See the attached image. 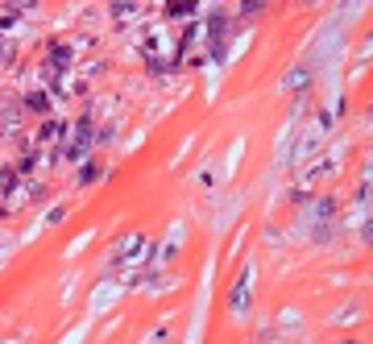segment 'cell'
<instances>
[{
    "instance_id": "1",
    "label": "cell",
    "mask_w": 373,
    "mask_h": 344,
    "mask_svg": "<svg viewBox=\"0 0 373 344\" xmlns=\"http://www.w3.org/2000/svg\"><path fill=\"white\" fill-rule=\"evenodd\" d=\"M92 145H95V121H92V112H83L75 121V129H71V141H62V150H58L54 162H79Z\"/></svg>"
},
{
    "instance_id": "2",
    "label": "cell",
    "mask_w": 373,
    "mask_h": 344,
    "mask_svg": "<svg viewBox=\"0 0 373 344\" xmlns=\"http://www.w3.org/2000/svg\"><path fill=\"white\" fill-rule=\"evenodd\" d=\"M253 282H257V265L253 261H245L240 265V274H236L233 291H229V315H249V303H253Z\"/></svg>"
},
{
    "instance_id": "3",
    "label": "cell",
    "mask_w": 373,
    "mask_h": 344,
    "mask_svg": "<svg viewBox=\"0 0 373 344\" xmlns=\"http://www.w3.org/2000/svg\"><path fill=\"white\" fill-rule=\"evenodd\" d=\"M141 253H145V237H141V232L121 237V245L112 249V270H116V265H125V261H137Z\"/></svg>"
},
{
    "instance_id": "4",
    "label": "cell",
    "mask_w": 373,
    "mask_h": 344,
    "mask_svg": "<svg viewBox=\"0 0 373 344\" xmlns=\"http://www.w3.org/2000/svg\"><path fill=\"white\" fill-rule=\"evenodd\" d=\"M21 104L17 100H4L0 104V137H21Z\"/></svg>"
},
{
    "instance_id": "5",
    "label": "cell",
    "mask_w": 373,
    "mask_h": 344,
    "mask_svg": "<svg viewBox=\"0 0 373 344\" xmlns=\"http://www.w3.org/2000/svg\"><path fill=\"white\" fill-rule=\"evenodd\" d=\"M336 220V199L324 195V199H316V241H327V224Z\"/></svg>"
},
{
    "instance_id": "6",
    "label": "cell",
    "mask_w": 373,
    "mask_h": 344,
    "mask_svg": "<svg viewBox=\"0 0 373 344\" xmlns=\"http://www.w3.org/2000/svg\"><path fill=\"white\" fill-rule=\"evenodd\" d=\"M71 62H75V50H71L67 42H54V46H50L46 67H54V71H62V75H67V71H71Z\"/></svg>"
},
{
    "instance_id": "7",
    "label": "cell",
    "mask_w": 373,
    "mask_h": 344,
    "mask_svg": "<svg viewBox=\"0 0 373 344\" xmlns=\"http://www.w3.org/2000/svg\"><path fill=\"white\" fill-rule=\"evenodd\" d=\"M50 104H54V95H50L46 87H34V91H29V95L21 100V108H25V112H38V117H46Z\"/></svg>"
},
{
    "instance_id": "8",
    "label": "cell",
    "mask_w": 373,
    "mask_h": 344,
    "mask_svg": "<svg viewBox=\"0 0 373 344\" xmlns=\"http://www.w3.org/2000/svg\"><path fill=\"white\" fill-rule=\"evenodd\" d=\"M199 13V0H166V17L170 21H191Z\"/></svg>"
},
{
    "instance_id": "9",
    "label": "cell",
    "mask_w": 373,
    "mask_h": 344,
    "mask_svg": "<svg viewBox=\"0 0 373 344\" xmlns=\"http://www.w3.org/2000/svg\"><path fill=\"white\" fill-rule=\"evenodd\" d=\"M137 0H112V8H108V13H112V21H116V25H125V21H129V17H137Z\"/></svg>"
},
{
    "instance_id": "10",
    "label": "cell",
    "mask_w": 373,
    "mask_h": 344,
    "mask_svg": "<svg viewBox=\"0 0 373 344\" xmlns=\"http://www.w3.org/2000/svg\"><path fill=\"white\" fill-rule=\"evenodd\" d=\"M58 133H62V125H58V121H46V125H42V129L34 133V145H38V150H42V145H50V141H54V137H58Z\"/></svg>"
},
{
    "instance_id": "11",
    "label": "cell",
    "mask_w": 373,
    "mask_h": 344,
    "mask_svg": "<svg viewBox=\"0 0 373 344\" xmlns=\"http://www.w3.org/2000/svg\"><path fill=\"white\" fill-rule=\"evenodd\" d=\"M95 178H100V166H95V162H83V171H79V183H83V187H92Z\"/></svg>"
},
{
    "instance_id": "12",
    "label": "cell",
    "mask_w": 373,
    "mask_h": 344,
    "mask_svg": "<svg viewBox=\"0 0 373 344\" xmlns=\"http://www.w3.org/2000/svg\"><path fill=\"white\" fill-rule=\"evenodd\" d=\"M270 0H240V13H257V8H266Z\"/></svg>"
},
{
    "instance_id": "13",
    "label": "cell",
    "mask_w": 373,
    "mask_h": 344,
    "mask_svg": "<svg viewBox=\"0 0 373 344\" xmlns=\"http://www.w3.org/2000/svg\"><path fill=\"white\" fill-rule=\"evenodd\" d=\"M307 4H316V0H307Z\"/></svg>"
}]
</instances>
